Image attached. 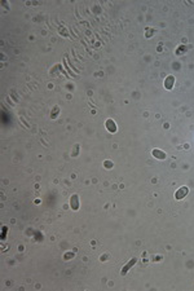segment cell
<instances>
[{
    "instance_id": "4",
    "label": "cell",
    "mask_w": 194,
    "mask_h": 291,
    "mask_svg": "<svg viewBox=\"0 0 194 291\" xmlns=\"http://www.w3.org/2000/svg\"><path fill=\"white\" fill-rule=\"evenodd\" d=\"M136 262H137V260L135 259V257H133L132 260H130V263H128L127 265L124 266V268H123V269H122V271H120V274H122V276H126L127 273H128V271H130V269L132 268V266H133V265H135V264H136Z\"/></svg>"
},
{
    "instance_id": "8",
    "label": "cell",
    "mask_w": 194,
    "mask_h": 291,
    "mask_svg": "<svg viewBox=\"0 0 194 291\" xmlns=\"http://www.w3.org/2000/svg\"><path fill=\"white\" fill-rule=\"evenodd\" d=\"M79 148L80 146L78 145V144L76 145H74V150H73V153H71V157H74V158L78 157V154H79Z\"/></svg>"
},
{
    "instance_id": "6",
    "label": "cell",
    "mask_w": 194,
    "mask_h": 291,
    "mask_svg": "<svg viewBox=\"0 0 194 291\" xmlns=\"http://www.w3.org/2000/svg\"><path fill=\"white\" fill-rule=\"evenodd\" d=\"M174 83H175V78L174 76H172V75L167 76V79H166V82H165L166 88L167 89H172V88H174Z\"/></svg>"
},
{
    "instance_id": "3",
    "label": "cell",
    "mask_w": 194,
    "mask_h": 291,
    "mask_svg": "<svg viewBox=\"0 0 194 291\" xmlns=\"http://www.w3.org/2000/svg\"><path fill=\"white\" fill-rule=\"evenodd\" d=\"M151 155H153L154 158H157V159H159V161H163V159H166V153L165 151H162V150H159V149H154L153 151H151Z\"/></svg>"
},
{
    "instance_id": "10",
    "label": "cell",
    "mask_w": 194,
    "mask_h": 291,
    "mask_svg": "<svg viewBox=\"0 0 194 291\" xmlns=\"http://www.w3.org/2000/svg\"><path fill=\"white\" fill-rule=\"evenodd\" d=\"M105 166H106V168H111L113 163H111V162H105Z\"/></svg>"
},
{
    "instance_id": "5",
    "label": "cell",
    "mask_w": 194,
    "mask_h": 291,
    "mask_svg": "<svg viewBox=\"0 0 194 291\" xmlns=\"http://www.w3.org/2000/svg\"><path fill=\"white\" fill-rule=\"evenodd\" d=\"M106 128L109 132H116V126H115V122L113 121V119H107L106 121Z\"/></svg>"
},
{
    "instance_id": "2",
    "label": "cell",
    "mask_w": 194,
    "mask_h": 291,
    "mask_svg": "<svg viewBox=\"0 0 194 291\" xmlns=\"http://www.w3.org/2000/svg\"><path fill=\"white\" fill-rule=\"evenodd\" d=\"M70 207L73 211H78L79 210V198H78L76 194H73L70 197Z\"/></svg>"
},
{
    "instance_id": "9",
    "label": "cell",
    "mask_w": 194,
    "mask_h": 291,
    "mask_svg": "<svg viewBox=\"0 0 194 291\" xmlns=\"http://www.w3.org/2000/svg\"><path fill=\"white\" fill-rule=\"evenodd\" d=\"M58 111H60V107H58V106H56L55 109H53V111H52V118H53V119H55L56 116H57Z\"/></svg>"
},
{
    "instance_id": "7",
    "label": "cell",
    "mask_w": 194,
    "mask_h": 291,
    "mask_svg": "<svg viewBox=\"0 0 194 291\" xmlns=\"http://www.w3.org/2000/svg\"><path fill=\"white\" fill-rule=\"evenodd\" d=\"M190 48H192V47H190V46H186V47H184V46H181L180 48H179V49L177 50H176V53H177V55L179 56H180V55H183V52L185 53V52H186V50L188 49H190Z\"/></svg>"
},
{
    "instance_id": "1",
    "label": "cell",
    "mask_w": 194,
    "mask_h": 291,
    "mask_svg": "<svg viewBox=\"0 0 194 291\" xmlns=\"http://www.w3.org/2000/svg\"><path fill=\"white\" fill-rule=\"evenodd\" d=\"M188 193H189V189H188L186 187H181L177 191H176L175 198H176L177 201H180V199H183V198L186 197V196H188Z\"/></svg>"
}]
</instances>
